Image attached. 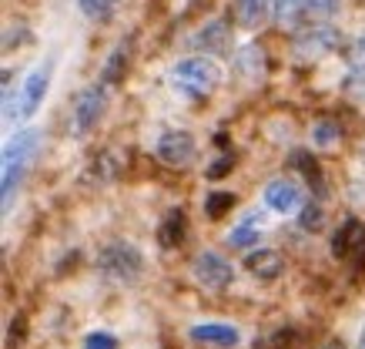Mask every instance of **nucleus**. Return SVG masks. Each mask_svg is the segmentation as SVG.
Segmentation results:
<instances>
[{"mask_svg": "<svg viewBox=\"0 0 365 349\" xmlns=\"http://www.w3.org/2000/svg\"><path fill=\"white\" fill-rule=\"evenodd\" d=\"M41 145V131L37 128H24L14 138H7V145L0 151V165H4V178H0V195H4V212L11 208V198L17 192V185L24 181L27 168H31L34 155Z\"/></svg>", "mask_w": 365, "mask_h": 349, "instance_id": "1", "label": "nucleus"}, {"mask_svg": "<svg viewBox=\"0 0 365 349\" xmlns=\"http://www.w3.org/2000/svg\"><path fill=\"white\" fill-rule=\"evenodd\" d=\"M222 81V71L211 57H181L175 68H171V84L178 94H188V98H205L215 84Z\"/></svg>", "mask_w": 365, "mask_h": 349, "instance_id": "2", "label": "nucleus"}, {"mask_svg": "<svg viewBox=\"0 0 365 349\" xmlns=\"http://www.w3.org/2000/svg\"><path fill=\"white\" fill-rule=\"evenodd\" d=\"M98 272L111 282H131L144 272V256L141 248L131 242H111L101 248L98 256Z\"/></svg>", "mask_w": 365, "mask_h": 349, "instance_id": "3", "label": "nucleus"}, {"mask_svg": "<svg viewBox=\"0 0 365 349\" xmlns=\"http://www.w3.org/2000/svg\"><path fill=\"white\" fill-rule=\"evenodd\" d=\"M51 74H54V61H41L37 68L24 78L21 91H17V104H14V118L17 121H31L41 111L47 91H51Z\"/></svg>", "mask_w": 365, "mask_h": 349, "instance_id": "4", "label": "nucleus"}, {"mask_svg": "<svg viewBox=\"0 0 365 349\" xmlns=\"http://www.w3.org/2000/svg\"><path fill=\"white\" fill-rule=\"evenodd\" d=\"M104 108H108V84L98 81L78 94L74 101V111H71V135L74 138H84L94 128V124L104 118Z\"/></svg>", "mask_w": 365, "mask_h": 349, "instance_id": "5", "label": "nucleus"}, {"mask_svg": "<svg viewBox=\"0 0 365 349\" xmlns=\"http://www.w3.org/2000/svg\"><path fill=\"white\" fill-rule=\"evenodd\" d=\"M191 272H195V282H198V285L215 289V293H222V289H228L235 282L232 262H225L218 252H201L198 259H195V265H191Z\"/></svg>", "mask_w": 365, "mask_h": 349, "instance_id": "6", "label": "nucleus"}, {"mask_svg": "<svg viewBox=\"0 0 365 349\" xmlns=\"http://www.w3.org/2000/svg\"><path fill=\"white\" fill-rule=\"evenodd\" d=\"M339 44H342V34H339L335 27H329V24H312L309 31L299 34V41H295V54H299L302 61H319V57L332 54Z\"/></svg>", "mask_w": 365, "mask_h": 349, "instance_id": "7", "label": "nucleus"}, {"mask_svg": "<svg viewBox=\"0 0 365 349\" xmlns=\"http://www.w3.org/2000/svg\"><path fill=\"white\" fill-rule=\"evenodd\" d=\"M195 135H188V131H168V135L158 138L155 145V155L158 161H165V165H171V168H185V165H191L195 161Z\"/></svg>", "mask_w": 365, "mask_h": 349, "instance_id": "8", "label": "nucleus"}, {"mask_svg": "<svg viewBox=\"0 0 365 349\" xmlns=\"http://www.w3.org/2000/svg\"><path fill=\"white\" fill-rule=\"evenodd\" d=\"M265 205L278 215H292L305 208V192H302L299 181L292 178H275L265 185Z\"/></svg>", "mask_w": 365, "mask_h": 349, "instance_id": "9", "label": "nucleus"}, {"mask_svg": "<svg viewBox=\"0 0 365 349\" xmlns=\"http://www.w3.org/2000/svg\"><path fill=\"white\" fill-rule=\"evenodd\" d=\"M188 339L195 346H211V349H235L242 343V333L228 323H198L188 329Z\"/></svg>", "mask_w": 365, "mask_h": 349, "instance_id": "10", "label": "nucleus"}, {"mask_svg": "<svg viewBox=\"0 0 365 349\" xmlns=\"http://www.w3.org/2000/svg\"><path fill=\"white\" fill-rule=\"evenodd\" d=\"M228 41H232V27L225 21H208L201 24L198 31L188 37V47L191 51H198V54H222L228 51Z\"/></svg>", "mask_w": 365, "mask_h": 349, "instance_id": "11", "label": "nucleus"}, {"mask_svg": "<svg viewBox=\"0 0 365 349\" xmlns=\"http://www.w3.org/2000/svg\"><path fill=\"white\" fill-rule=\"evenodd\" d=\"M245 269L252 272L255 279L272 282V279H278V275H282L285 259H282V252H275V248H255L252 256H245Z\"/></svg>", "mask_w": 365, "mask_h": 349, "instance_id": "12", "label": "nucleus"}, {"mask_svg": "<svg viewBox=\"0 0 365 349\" xmlns=\"http://www.w3.org/2000/svg\"><path fill=\"white\" fill-rule=\"evenodd\" d=\"M262 228H265V218L258 212H252V215H245L242 222L228 232V246L232 248H252L258 238H262Z\"/></svg>", "mask_w": 365, "mask_h": 349, "instance_id": "13", "label": "nucleus"}, {"mask_svg": "<svg viewBox=\"0 0 365 349\" xmlns=\"http://www.w3.org/2000/svg\"><path fill=\"white\" fill-rule=\"evenodd\" d=\"M362 236H365V228L359 226V218H345L342 226L335 228V236H332V256H335V259H345L349 252H355V248H359Z\"/></svg>", "mask_w": 365, "mask_h": 349, "instance_id": "14", "label": "nucleus"}, {"mask_svg": "<svg viewBox=\"0 0 365 349\" xmlns=\"http://www.w3.org/2000/svg\"><path fill=\"white\" fill-rule=\"evenodd\" d=\"M185 228H188V215H185V208H171L165 218V226L158 228V242L165 248H175L185 242Z\"/></svg>", "mask_w": 365, "mask_h": 349, "instance_id": "15", "label": "nucleus"}, {"mask_svg": "<svg viewBox=\"0 0 365 349\" xmlns=\"http://www.w3.org/2000/svg\"><path fill=\"white\" fill-rule=\"evenodd\" d=\"M238 74H245L248 81L262 78V74H265V51L255 44L242 47V51H238Z\"/></svg>", "mask_w": 365, "mask_h": 349, "instance_id": "16", "label": "nucleus"}, {"mask_svg": "<svg viewBox=\"0 0 365 349\" xmlns=\"http://www.w3.org/2000/svg\"><path fill=\"white\" fill-rule=\"evenodd\" d=\"M128 57H131V44L124 41V44L118 47L111 57H108V64H104V74H101V81H104V84H118V81L124 78V71H128Z\"/></svg>", "mask_w": 365, "mask_h": 349, "instance_id": "17", "label": "nucleus"}, {"mask_svg": "<svg viewBox=\"0 0 365 349\" xmlns=\"http://www.w3.org/2000/svg\"><path fill=\"white\" fill-rule=\"evenodd\" d=\"M332 14H339V0H305V7H302V21L309 24H325Z\"/></svg>", "mask_w": 365, "mask_h": 349, "instance_id": "18", "label": "nucleus"}, {"mask_svg": "<svg viewBox=\"0 0 365 349\" xmlns=\"http://www.w3.org/2000/svg\"><path fill=\"white\" fill-rule=\"evenodd\" d=\"M268 11H272V0H238V21L245 27H258Z\"/></svg>", "mask_w": 365, "mask_h": 349, "instance_id": "19", "label": "nucleus"}, {"mask_svg": "<svg viewBox=\"0 0 365 349\" xmlns=\"http://www.w3.org/2000/svg\"><path fill=\"white\" fill-rule=\"evenodd\" d=\"M302 7H305V0H272V17L282 27H288V24H299Z\"/></svg>", "mask_w": 365, "mask_h": 349, "instance_id": "20", "label": "nucleus"}, {"mask_svg": "<svg viewBox=\"0 0 365 349\" xmlns=\"http://www.w3.org/2000/svg\"><path fill=\"white\" fill-rule=\"evenodd\" d=\"M81 14L88 17V21H111L114 17V7H118V0H78Z\"/></svg>", "mask_w": 365, "mask_h": 349, "instance_id": "21", "label": "nucleus"}, {"mask_svg": "<svg viewBox=\"0 0 365 349\" xmlns=\"http://www.w3.org/2000/svg\"><path fill=\"white\" fill-rule=\"evenodd\" d=\"M288 165H292V168H302V171H305V178H309L315 188L322 185V168L315 165V161H312L309 151H292V155H288Z\"/></svg>", "mask_w": 365, "mask_h": 349, "instance_id": "22", "label": "nucleus"}, {"mask_svg": "<svg viewBox=\"0 0 365 349\" xmlns=\"http://www.w3.org/2000/svg\"><path fill=\"white\" fill-rule=\"evenodd\" d=\"M232 205H235V195L232 192H215V195H208V198H205V212H208L211 218H222Z\"/></svg>", "mask_w": 365, "mask_h": 349, "instance_id": "23", "label": "nucleus"}, {"mask_svg": "<svg viewBox=\"0 0 365 349\" xmlns=\"http://www.w3.org/2000/svg\"><path fill=\"white\" fill-rule=\"evenodd\" d=\"M312 141L319 148H332L335 141H339V128H335L332 121H319L312 128Z\"/></svg>", "mask_w": 365, "mask_h": 349, "instance_id": "24", "label": "nucleus"}, {"mask_svg": "<svg viewBox=\"0 0 365 349\" xmlns=\"http://www.w3.org/2000/svg\"><path fill=\"white\" fill-rule=\"evenodd\" d=\"M84 349H118V336L114 333H88L84 336Z\"/></svg>", "mask_w": 365, "mask_h": 349, "instance_id": "25", "label": "nucleus"}, {"mask_svg": "<svg viewBox=\"0 0 365 349\" xmlns=\"http://www.w3.org/2000/svg\"><path fill=\"white\" fill-rule=\"evenodd\" d=\"M302 228L305 232H315V228L322 226V205L319 202H305V208H302Z\"/></svg>", "mask_w": 365, "mask_h": 349, "instance_id": "26", "label": "nucleus"}, {"mask_svg": "<svg viewBox=\"0 0 365 349\" xmlns=\"http://www.w3.org/2000/svg\"><path fill=\"white\" fill-rule=\"evenodd\" d=\"M345 91L352 94V98H359V101H365V68H355L349 78H345Z\"/></svg>", "mask_w": 365, "mask_h": 349, "instance_id": "27", "label": "nucleus"}, {"mask_svg": "<svg viewBox=\"0 0 365 349\" xmlns=\"http://www.w3.org/2000/svg\"><path fill=\"white\" fill-rule=\"evenodd\" d=\"M21 44H31V31H27V27H7L4 51H14V47H21Z\"/></svg>", "mask_w": 365, "mask_h": 349, "instance_id": "28", "label": "nucleus"}, {"mask_svg": "<svg viewBox=\"0 0 365 349\" xmlns=\"http://www.w3.org/2000/svg\"><path fill=\"white\" fill-rule=\"evenodd\" d=\"M232 165H235V158H232V155L218 158V161H211V165H208V178H225V175L232 171Z\"/></svg>", "mask_w": 365, "mask_h": 349, "instance_id": "29", "label": "nucleus"}, {"mask_svg": "<svg viewBox=\"0 0 365 349\" xmlns=\"http://www.w3.org/2000/svg\"><path fill=\"white\" fill-rule=\"evenodd\" d=\"M355 57H359V61H365V34L355 41Z\"/></svg>", "mask_w": 365, "mask_h": 349, "instance_id": "30", "label": "nucleus"}, {"mask_svg": "<svg viewBox=\"0 0 365 349\" xmlns=\"http://www.w3.org/2000/svg\"><path fill=\"white\" fill-rule=\"evenodd\" d=\"M322 349H345V343H339V339H329V343H325Z\"/></svg>", "mask_w": 365, "mask_h": 349, "instance_id": "31", "label": "nucleus"}, {"mask_svg": "<svg viewBox=\"0 0 365 349\" xmlns=\"http://www.w3.org/2000/svg\"><path fill=\"white\" fill-rule=\"evenodd\" d=\"M359 349H365V329H362V336H359Z\"/></svg>", "mask_w": 365, "mask_h": 349, "instance_id": "32", "label": "nucleus"}, {"mask_svg": "<svg viewBox=\"0 0 365 349\" xmlns=\"http://www.w3.org/2000/svg\"><path fill=\"white\" fill-rule=\"evenodd\" d=\"M362 158H365V145H362Z\"/></svg>", "mask_w": 365, "mask_h": 349, "instance_id": "33", "label": "nucleus"}]
</instances>
